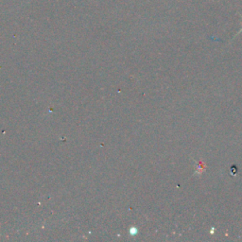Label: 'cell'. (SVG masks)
I'll return each mask as SVG.
<instances>
[{
	"label": "cell",
	"instance_id": "cell-1",
	"mask_svg": "<svg viewBox=\"0 0 242 242\" xmlns=\"http://www.w3.org/2000/svg\"><path fill=\"white\" fill-rule=\"evenodd\" d=\"M241 31H242V30H241Z\"/></svg>",
	"mask_w": 242,
	"mask_h": 242
}]
</instances>
